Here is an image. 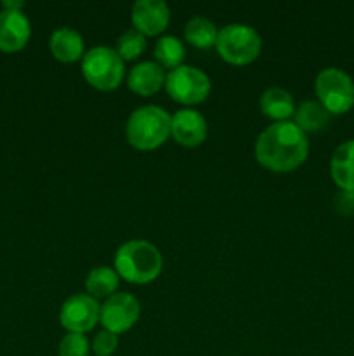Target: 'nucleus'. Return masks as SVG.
<instances>
[{"label": "nucleus", "mask_w": 354, "mask_h": 356, "mask_svg": "<svg viewBox=\"0 0 354 356\" xmlns=\"http://www.w3.org/2000/svg\"><path fill=\"white\" fill-rule=\"evenodd\" d=\"M49 47H51L52 56L58 61L62 63H73L83 58V37L80 31L69 26H59L52 31L51 40H49Z\"/></svg>", "instance_id": "nucleus-15"}, {"label": "nucleus", "mask_w": 354, "mask_h": 356, "mask_svg": "<svg viewBox=\"0 0 354 356\" xmlns=\"http://www.w3.org/2000/svg\"><path fill=\"white\" fill-rule=\"evenodd\" d=\"M165 89L170 97L183 104H198L210 94L212 82L198 66L180 65L170 70L165 76Z\"/></svg>", "instance_id": "nucleus-7"}, {"label": "nucleus", "mask_w": 354, "mask_h": 356, "mask_svg": "<svg viewBox=\"0 0 354 356\" xmlns=\"http://www.w3.org/2000/svg\"><path fill=\"white\" fill-rule=\"evenodd\" d=\"M132 24L144 35H158L169 26L170 9L163 0H137L132 6Z\"/></svg>", "instance_id": "nucleus-11"}, {"label": "nucleus", "mask_w": 354, "mask_h": 356, "mask_svg": "<svg viewBox=\"0 0 354 356\" xmlns=\"http://www.w3.org/2000/svg\"><path fill=\"white\" fill-rule=\"evenodd\" d=\"M330 176L339 190L354 191V139L339 145L330 159Z\"/></svg>", "instance_id": "nucleus-14"}, {"label": "nucleus", "mask_w": 354, "mask_h": 356, "mask_svg": "<svg viewBox=\"0 0 354 356\" xmlns=\"http://www.w3.org/2000/svg\"><path fill=\"white\" fill-rule=\"evenodd\" d=\"M333 207L339 214H354V191L339 190V193H335V198H333Z\"/></svg>", "instance_id": "nucleus-24"}, {"label": "nucleus", "mask_w": 354, "mask_h": 356, "mask_svg": "<svg viewBox=\"0 0 354 356\" xmlns=\"http://www.w3.org/2000/svg\"><path fill=\"white\" fill-rule=\"evenodd\" d=\"M314 90L330 115L347 113L354 106V80L342 68H323L316 75Z\"/></svg>", "instance_id": "nucleus-6"}, {"label": "nucleus", "mask_w": 354, "mask_h": 356, "mask_svg": "<svg viewBox=\"0 0 354 356\" xmlns=\"http://www.w3.org/2000/svg\"><path fill=\"white\" fill-rule=\"evenodd\" d=\"M101 316V305L90 294H73L62 302L59 320L68 332L85 334L94 329Z\"/></svg>", "instance_id": "nucleus-9"}, {"label": "nucleus", "mask_w": 354, "mask_h": 356, "mask_svg": "<svg viewBox=\"0 0 354 356\" xmlns=\"http://www.w3.org/2000/svg\"><path fill=\"white\" fill-rule=\"evenodd\" d=\"M146 51V35L135 28H128L117 38V52L121 59H135Z\"/></svg>", "instance_id": "nucleus-21"}, {"label": "nucleus", "mask_w": 354, "mask_h": 356, "mask_svg": "<svg viewBox=\"0 0 354 356\" xmlns=\"http://www.w3.org/2000/svg\"><path fill=\"white\" fill-rule=\"evenodd\" d=\"M24 7V2H21V0H6V2H2V9H7V10H21Z\"/></svg>", "instance_id": "nucleus-25"}, {"label": "nucleus", "mask_w": 354, "mask_h": 356, "mask_svg": "<svg viewBox=\"0 0 354 356\" xmlns=\"http://www.w3.org/2000/svg\"><path fill=\"white\" fill-rule=\"evenodd\" d=\"M219 28L212 19L205 16H193L184 24V37L191 45L198 49H208L217 42Z\"/></svg>", "instance_id": "nucleus-18"}, {"label": "nucleus", "mask_w": 354, "mask_h": 356, "mask_svg": "<svg viewBox=\"0 0 354 356\" xmlns=\"http://www.w3.org/2000/svg\"><path fill=\"white\" fill-rule=\"evenodd\" d=\"M82 73L87 82L99 90H113L125 75L124 59L117 49L108 45H94L83 54Z\"/></svg>", "instance_id": "nucleus-4"}, {"label": "nucleus", "mask_w": 354, "mask_h": 356, "mask_svg": "<svg viewBox=\"0 0 354 356\" xmlns=\"http://www.w3.org/2000/svg\"><path fill=\"white\" fill-rule=\"evenodd\" d=\"M118 348V336L110 332V330L103 329L94 336L92 346L90 350L94 351L96 356H111Z\"/></svg>", "instance_id": "nucleus-23"}, {"label": "nucleus", "mask_w": 354, "mask_h": 356, "mask_svg": "<svg viewBox=\"0 0 354 356\" xmlns=\"http://www.w3.org/2000/svg\"><path fill=\"white\" fill-rule=\"evenodd\" d=\"M219 54L231 65H248L262 49V38L259 31L245 23H229L219 30L215 42Z\"/></svg>", "instance_id": "nucleus-5"}, {"label": "nucleus", "mask_w": 354, "mask_h": 356, "mask_svg": "<svg viewBox=\"0 0 354 356\" xmlns=\"http://www.w3.org/2000/svg\"><path fill=\"white\" fill-rule=\"evenodd\" d=\"M165 72L156 61H141L128 72L127 83L134 92L151 96L165 86Z\"/></svg>", "instance_id": "nucleus-13"}, {"label": "nucleus", "mask_w": 354, "mask_h": 356, "mask_svg": "<svg viewBox=\"0 0 354 356\" xmlns=\"http://www.w3.org/2000/svg\"><path fill=\"white\" fill-rule=\"evenodd\" d=\"M186 58V47L183 40L174 35H162L155 44V59L162 68H177Z\"/></svg>", "instance_id": "nucleus-20"}, {"label": "nucleus", "mask_w": 354, "mask_h": 356, "mask_svg": "<svg viewBox=\"0 0 354 356\" xmlns=\"http://www.w3.org/2000/svg\"><path fill=\"white\" fill-rule=\"evenodd\" d=\"M253 152L257 162L266 169L288 172L305 162L309 155V139L295 122H273L259 134Z\"/></svg>", "instance_id": "nucleus-1"}, {"label": "nucleus", "mask_w": 354, "mask_h": 356, "mask_svg": "<svg viewBox=\"0 0 354 356\" xmlns=\"http://www.w3.org/2000/svg\"><path fill=\"white\" fill-rule=\"evenodd\" d=\"M125 134L137 149H155L170 136V115L158 104H144L128 115Z\"/></svg>", "instance_id": "nucleus-3"}, {"label": "nucleus", "mask_w": 354, "mask_h": 356, "mask_svg": "<svg viewBox=\"0 0 354 356\" xmlns=\"http://www.w3.org/2000/svg\"><path fill=\"white\" fill-rule=\"evenodd\" d=\"M208 125L203 115L194 108H180L170 115V134L179 145L198 146L207 139Z\"/></svg>", "instance_id": "nucleus-10"}, {"label": "nucleus", "mask_w": 354, "mask_h": 356, "mask_svg": "<svg viewBox=\"0 0 354 356\" xmlns=\"http://www.w3.org/2000/svg\"><path fill=\"white\" fill-rule=\"evenodd\" d=\"M260 110L266 117L273 118L274 122L288 120L295 111L294 96L288 92L283 87H267L262 94H260Z\"/></svg>", "instance_id": "nucleus-16"}, {"label": "nucleus", "mask_w": 354, "mask_h": 356, "mask_svg": "<svg viewBox=\"0 0 354 356\" xmlns=\"http://www.w3.org/2000/svg\"><path fill=\"white\" fill-rule=\"evenodd\" d=\"M294 122L305 134L307 132H318L328 125L330 113L319 101L305 99L298 106H295Z\"/></svg>", "instance_id": "nucleus-17"}, {"label": "nucleus", "mask_w": 354, "mask_h": 356, "mask_svg": "<svg viewBox=\"0 0 354 356\" xmlns=\"http://www.w3.org/2000/svg\"><path fill=\"white\" fill-rule=\"evenodd\" d=\"M30 37L31 23L23 10H0V51H21Z\"/></svg>", "instance_id": "nucleus-12"}, {"label": "nucleus", "mask_w": 354, "mask_h": 356, "mask_svg": "<svg viewBox=\"0 0 354 356\" xmlns=\"http://www.w3.org/2000/svg\"><path fill=\"white\" fill-rule=\"evenodd\" d=\"M162 252L148 240H128L115 254V270L130 284H149L162 273Z\"/></svg>", "instance_id": "nucleus-2"}, {"label": "nucleus", "mask_w": 354, "mask_h": 356, "mask_svg": "<svg viewBox=\"0 0 354 356\" xmlns=\"http://www.w3.org/2000/svg\"><path fill=\"white\" fill-rule=\"evenodd\" d=\"M90 343L85 334L69 332L59 343V356H89Z\"/></svg>", "instance_id": "nucleus-22"}, {"label": "nucleus", "mask_w": 354, "mask_h": 356, "mask_svg": "<svg viewBox=\"0 0 354 356\" xmlns=\"http://www.w3.org/2000/svg\"><path fill=\"white\" fill-rule=\"evenodd\" d=\"M139 313L141 305L135 296L128 292H115L101 305L99 322L104 329L118 336L132 329V325L139 320Z\"/></svg>", "instance_id": "nucleus-8"}, {"label": "nucleus", "mask_w": 354, "mask_h": 356, "mask_svg": "<svg viewBox=\"0 0 354 356\" xmlns=\"http://www.w3.org/2000/svg\"><path fill=\"white\" fill-rule=\"evenodd\" d=\"M120 284V275L110 266H97L87 273L85 287L92 298H110Z\"/></svg>", "instance_id": "nucleus-19"}]
</instances>
